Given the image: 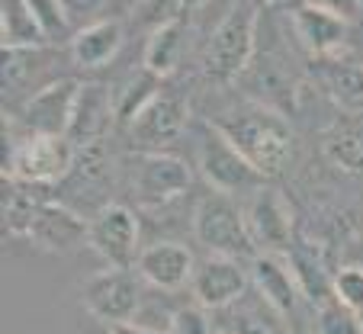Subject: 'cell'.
<instances>
[{"label": "cell", "instance_id": "obj_27", "mask_svg": "<svg viewBox=\"0 0 363 334\" xmlns=\"http://www.w3.org/2000/svg\"><path fill=\"white\" fill-rule=\"evenodd\" d=\"M312 334H363V318L341 306L337 299L315 308V328Z\"/></svg>", "mask_w": 363, "mask_h": 334}, {"label": "cell", "instance_id": "obj_21", "mask_svg": "<svg viewBox=\"0 0 363 334\" xmlns=\"http://www.w3.org/2000/svg\"><path fill=\"white\" fill-rule=\"evenodd\" d=\"M119 45H123L119 20H96L71 35V58L81 68H103V65H110L116 58Z\"/></svg>", "mask_w": 363, "mask_h": 334}, {"label": "cell", "instance_id": "obj_31", "mask_svg": "<svg viewBox=\"0 0 363 334\" xmlns=\"http://www.w3.org/2000/svg\"><path fill=\"white\" fill-rule=\"evenodd\" d=\"M213 321H209V312L203 306H177L171 321V334H213Z\"/></svg>", "mask_w": 363, "mask_h": 334}, {"label": "cell", "instance_id": "obj_13", "mask_svg": "<svg viewBox=\"0 0 363 334\" xmlns=\"http://www.w3.org/2000/svg\"><path fill=\"white\" fill-rule=\"evenodd\" d=\"M26 238L33 241L39 251L68 254L90 238V222L77 216L74 209H68L65 203H58V199H45V203L35 209Z\"/></svg>", "mask_w": 363, "mask_h": 334}, {"label": "cell", "instance_id": "obj_7", "mask_svg": "<svg viewBox=\"0 0 363 334\" xmlns=\"http://www.w3.org/2000/svg\"><path fill=\"white\" fill-rule=\"evenodd\" d=\"M245 222L251 232L254 245L261 254H277L286 257L296 245L293 232V209H289L286 196L274 187H257L245 206Z\"/></svg>", "mask_w": 363, "mask_h": 334}, {"label": "cell", "instance_id": "obj_20", "mask_svg": "<svg viewBox=\"0 0 363 334\" xmlns=\"http://www.w3.org/2000/svg\"><path fill=\"white\" fill-rule=\"evenodd\" d=\"M289 267L296 273V283L302 289V299H308L312 306H325V302L335 299V273L325 260V254L318 251L315 245H308V241L296 238L293 251L286 254Z\"/></svg>", "mask_w": 363, "mask_h": 334}, {"label": "cell", "instance_id": "obj_22", "mask_svg": "<svg viewBox=\"0 0 363 334\" xmlns=\"http://www.w3.org/2000/svg\"><path fill=\"white\" fill-rule=\"evenodd\" d=\"M161 96V77L151 74V71H138L132 74L123 87L113 94V109H116V126L129 129L138 116H142V109L148 106L151 100H158Z\"/></svg>", "mask_w": 363, "mask_h": 334}, {"label": "cell", "instance_id": "obj_6", "mask_svg": "<svg viewBox=\"0 0 363 334\" xmlns=\"http://www.w3.org/2000/svg\"><path fill=\"white\" fill-rule=\"evenodd\" d=\"M196 167L199 174L206 177V184L213 187L216 193H245V190H257L264 187V174H257L251 167L245 155L216 129L213 123L206 126L199 132V142H196Z\"/></svg>", "mask_w": 363, "mask_h": 334}, {"label": "cell", "instance_id": "obj_15", "mask_svg": "<svg viewBox=\"0 0 363 334\" xmlns=\"http://www.w3.org/2000/svg\"><path fill=\"white\" fill-rule=\"evenodd\" d=\"M135 270L158 293H177V289L190 286L196 260H193L190 247L177 245V241H155L142 251Z\"/></svg>", "mask_w": 363, "mask_h": 334}, {"label": "cell", "instance_id": "obj_33", "mask_svg": "<svg viewBox=\"0 0 363 334\" xmlns=\"http://www.w3.org/2000/svg\"><path fill=\"white\" fill-rule=\"evenodd\" d=\"M306 4H315V7H325L331 10V13L344 16V20H357V16H363V7H360V0H306Z\"/></svg>", "mask_w": 363, "mask_h": 334}, {"label": "cell", "instance_id": "obj_10", "mask_svg": "<svg viewBox=\"0 0 363 334\" xmlns=\"http://www.w3.org/2000/svg\"><path fill=\"white\" fill-rule=\"evenodd\" d=\"M251 286H254L251 264L209 254V257L196 260V270H193L190 280V296L206 312H222V308L235 306Z\"/></svg>", "mask_w": 363, "mask_h": 334}, {"label": "cell", "instance_id": "obj_19", "mask_svg": "<svg viewBox=\"0 0 363 334\" xmlns=\"http://www.w3.org/2000/svg\"><path fill=\"white\" fill-rule=\"evenodd\" d=\"M113 123H116L113 94L106 87H100V84H84L81 96H77L74 123H71V132H68V138L74 142V148L103 142V135L110 132Z\"/></svg>", "mask_w": 363, "mask_h": 334}, {"label": "cell", "instance_id": "obj_12", "mask_svg": "<svg viewBox=\"0 0 363 334\" xmlns=\"http://www.w3.org/2000/svg\"><path fill=\"white\" fill-rule=\"evenodd\" d=\"M186 116L190 106L180 94H164L151 100L142 109V116L129 126V142L138 151H164L171 142H177L186 132Z\"/></svg>", "mask_w": 363, "mask_h": 334}, {"label": "cell", "instance_id": "obj_14", "mask_svg": "<svg viewBox=\"0 0 363 334\" xmlns=\"http://www.w3.org/2000/svg\"><path fill=\"white\" fill-rule=\"evenodd\" d=\"M289 23H293V33H296V39H299V45L306 48L312 58L341 55L344 39H347V20H344V16L299 0V4L289 10Z\"/></svg>", "mask_w": 363, "mask_h": 334}, {"label": "cell", "instance_id": "obj_36", "mask_svg": "<svg viewBox=\"0 0 363 334\" xmlns=\"http://www.w3.org/2000/svg\"><path fill=\"white\" fill-rule=\"evenodd\" d=\"M360 7H363V0H360Z\"/></svg>", "mask_w": 363, "mask_h": 334}, {"label": "cell", "instance_id": "obj_9", "mask_svg": "<svg viewBox=\"0 0 363 334\" xmlns=\"http://www.w3.org/2000/svg\"><path fill=\"white\" fill-rule=\"evenodd\" d=\"M193 184V171L186 161L167 151H142L132 167V190L145 209H158L180 199Z\"/></svg>", "mask_w": 363, "mask_h": 334}, {"label": "cell", "instance_id": "obj_32", "mask_svg": "<svg viewBox=\"0 0 363 334\" xmlns=\"http://www.w3.org/2000/svg\"><path fill=\"white\" fill-rule=\"evenodd\" d=\"M62 7H65V16H68L71 26H77V23H84V20L96 23L94 16L106 7V0H62ZM84 26H87V23H84Z\"/></svg>", "mask_w": 363, "mask_h": 334}, {"label": "cell", "instance_id": "obj_16", "mask_svg": "<svg viewBox=\"0 0 363 334\" xmlns=\"http://www.w3.org/2000/svg\"><path fill=\"white\" fill-rule=\"evenodd\" d=\"M312 77L344 116H363V62L344 55L312 58Z\"/></svg>", "mask_w": 363, "mask_h": 334}, {"label": "cell", "instance_id": "obj_11", "mask_svg": "<svg viewBox=\"0 0 363 334\" xmlns=\"http://www.w3.org/2000/svg\"><path fill=\"white\" fill-rule=\"evenodd\" d=\"M81 90L84 84H77L74 77H58V81L42 84L20 109L23 132H33V135H68Z\"/></svg>", "mask_w": 363, "mask_h": 334}, {"label": "cell", "instance_id": "obj_4", "mask_svg": "<svg viewBox=\"0 0 363 334\" xmlns=\"http://www.w3.org/2000/svg\"><path fill=\"white\" fill-rule=\"evenodd\" d=\"M254 39H257V10L251 4H235L213 29L203 52V71L216 84H232L251 68Z\"/></svg>", "mask_w": 363, "mask_h": 334}, {"label": "cell", "instance_id": "obj_17", "mask_svg": "<svg viewBox=\"0 0 363 334\" xmlns=\"http://www.w3.org/2000/svg\"><path fill=\"white\" fill-rule=\"evenodd\" d=\"M251 283L280 315L293 318V315L299 312L302 289H299V283H296V273L286 257L261 254V257L251 264Z\"/></svg>", "mask_w": 363, "mask_h": 334}, {"label": "cell", "instance_id": "obj_24", "mask_svg": "<svg viewBox=\"0 0 363 334\" xmlns=\"http://www.w3.org/2000/svg\"><path fill=\"white\" fill-rule=\"evenodd\" d=\"M325 155L347 174H363V123H337L325 132Z\"/></svg>", "mask_w": 363, "mask_h": 334}, {"label": "cell", "instance_id": "obj_38", "mask_svg": "<svg viewBox=\"0 0 363 334\" xmlns=\"http://www.w3.org/2000/svg\"><path fill=\"white\" fill-rule=\"evenodd\" d=\"M360 318H363V315H360Z\"/></svg>", "mask_w": 363, "mask_h": 334}, {"label": "cell", "instance_id": "obj_18", "mask_svg": "<svg viewBox=\"0 0 363 334\" xmlns=\"http://www.w3.org/2000/svg\"><path fill=\"white\" fill-rule=\"evenodd\" d=\"M222 334H289L286 315H280L257 289H247L235 306L222 308Z\"/></svg>", "mask_w": 363, "mask_h": 334}, {"label": "cell", "instance_id": "obj_29", "mask_svg": "<svg viewBox=\"0 0 363 334\" xmlns=\"http://www.w3.org/2000/svg\"><path fill=\"white\" fill-rule=\"evenodd\" d=\"M26 7L33 10V16H35V23H39V29L45 33V39H65V35L74 29L68 23V16H65L62 0H26Z\"/></svg>", "mask_w": 363, "mask_h": 334}, {"label": "cell", "instance_id": "obj_2", "mask_svg": "<svg viewBox=\"0 0 363 334\" xmlns=\"http://www.w3.org/2000/svg\"><path fill=\"white\" fill-rule=\"evenodd\" d=\"M74 161L77 148L68 135L23 132L20 138H10V148L4 151V177L29 187H52L71 177Z\"/></svg>", "mask_w": 363, "mask_h": 334}, {"label": "cell", "instance_id": "obj_25", "mask_svg": "<svg viewBox=\"0 0 363 334\" xmlns=\"http://www.w3.org/2000/svg\"><path fill=\"white\" fill-rule=\"evenodd\" d=\"M0 39H4V48H39L45 42V33L39 29L26 0H4Z\"/></svg>", "mask_w": 363, "mask_h": 334}, {"label": "cell", "instance_id": "obj_8", "mask_svg": "<svg viewBox=\"0 0 363 334\" xmlns=\"http://www.w3.org/2000/svg\"><path fill=\"white\" fill-rule=\"evenodd\" d=\"M138 216L123 203H106L96 209L90 218V238L87 245L106 260V267H132L138 264L142 251H138Z\"/></svg>", "mask_w": 363, "mask_h": 334}, {"label": "cell", "instance_id": "obj_5", "mask_svg": "<svg viewBox=\"0 0 363 334\" xmlns=\"http://www.w3.org/2000/svg\"><path fill=\"white\" fill-rule=\"evenodd\" d=\"M142 277L138 270H125V267H106L81 286V306L110 328L129 325L142 308Z\"/></svg>", "mask_w": 363, "mask_h": 334}, {"label": "cell", "instance_id": "obj_28", "mask_svg": "<svg viewBox=\"0 0 363 334\" xmlns=\"http://www.w3.org/2000/svg\"><path fill=\"white\" fill-rule=\"evenodd\" d=\"M186 13V0H135L132 4V20L138 26H148L151 33L167 23H177Z\"/></svg>", "mask_w": 363, "mask_h": 334}, {"label": "cell", "instance_id": "obj_26", "mask_svg": "<svg viewBox=\"0 0 363 334\" xmlns=\"http://www.w3.org/2000/svg\"><path fill=\"white\" fill-rule=\"evenodd\" d=\"M42 52L39 48H4V94H13L16 87L29 84V77L39 71Z\"/></svg>", "mask_w": 363, "mask_h": 334}, {"label": "cell", "instance_id": "obj_1", "mask_svg": "<svg viewBox=\"0 0 363 334\" xmlns=\"http://www.w3.org/2000/svg\"><path fill=\"white\" fill-rule=\"evenodd\" d=\"M216 129L251 161V167L264 177H277L286 171V164L293 161L296 138L289 132L286 119L267 106H251L241 113H228V116L216 119Z\"/></svg>", "mask_w": 363, "mask_h": 334}, {"label": "cell", "instance_id": "obj_37", "mask_svg": "<svg viewBox=\"0 0 363 334\" xmlns=\"http://www.w3.org/2000/svg\"><path fill=\"white\" fill-rule=\"evenodd\" d=\"M132 4H135V0H132Z\"/></svg>", "mask_w": 363, "mask_h": 334}, {"label": "cell", "instance_id": "obj_23", "mask_svg": "<svg viewBox=\"0 0 363 334\" xmlns=\"http://www.w3.org/2000/svg\"><path fill=\"white\" fill-rule=\"evenodd\" d=\"M180 55H184V20L167 23V26L155 29L148 35V45H145V71L158 77L174 74V68L180 65Z\"/></svg>", "mask_w": 363, "mask_h": 334}, {"label": "cell", "instance_id": "obj_3", "mask_svg": "<svg viewBox=\"0 0 363 334\" xmlns=\"http://www.w3.org/2000/svg\"><path fill=\"white\" fill-rule=\"evenodd\" d=\"M190 222H193V238L209 254L241 260V264H254L261 257L251 232H247L245 209H238L232 203V196H225V193H206L196 203V209H193Z\"/></svg>", "mask_w": 363, "mask_h": 334}, {"label": "cell", "instance_id": "obj_35", "mask_svg": "<svg viewBox=\"0 0 363 334\" xmlns=\"http://www.w3.org/2000/svg\"><path fill=\"white\" fill-rule=\"evenodd\" d=\"M270 4H286V0H270Z\"/></svg>", "mask_w": 363, "mask_h": 334}, {"label": "cell", "instance_id": "obj_30", "mask_svg": "<svg viewBox=\"0 0 363 334\" xmlns=\"http://www.w3.org/2000/svg\"><path fill=\"white\" fill-rule=\"evenodd\" d=\"M335 299L363 315V267H341L335 273Z\"/></svg>", "mask_w": 363, "mask_h": 334}, {"label": "cell", "instance_id": "obj_34", "mask_svg": "<svg viewBox=\"0 0 363 334\" xmlns=\"http://www.w3.org/2000/svg\"><path fill=\"white\" fill-rule=\"evenodd\" d=\"M110 334H164V331H151V328H142V325H113Z\"/></svg>", "mask_w": 363, "mask_h": 334}]
</instances>
